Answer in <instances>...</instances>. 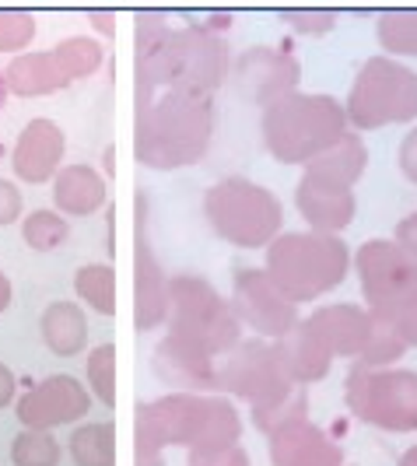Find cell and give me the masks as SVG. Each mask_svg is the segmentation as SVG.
<instances>
[{
    "label": "cell",
    "mask_w": 417,
    "mask_h": 466,
    "mask_svg": "<svg viewBox=\"0 0 417 466\" xmlns=\"http://www.w3.org/2000/svg\"><path fill=\"white\" fill-rule=\"evenodd\" d=\"M400 466H417V445H414V449H407V452L400 456Z\"/></svg>",
    "instance_id": "45"
},
{
    "label": "cell",
    "mask_w": 417,
    "mask_h": 466,
    "mask_svg": "<svg viewBox=\"0 0 417 466\" xmlns=\"http://www.w3.org/2000/svg\"><path fill=\"white\" fill-rule=\"evenodd\" d=\"M88 393L117 407V344H102L88 354Z\"/></svg>",
    "instance_id": "32"
},
{
    "label": "cell",
    "mask_w": 417,
    "mask_h": 466,
    "mask_svg": "<svg viewBox=\"0 0 417 466\" xmlns=\"http://www.w3.org/2000/svg\"><path fill=\"white\" fill-rule=\"evenodd\" d=\"M274 350H278L280 365H284V372H288V379L295 386L323 379L330 372V365H333L330 348L320 340V333L309 327V323H299L288 337H280L278 344H274Z\"/></svg>",
    "instance_id": "21"
},
{
    "label": "cell",
    "mask_w": 417,
    "mask_h": 466,
    "mask_svg": "<svg viewBox=\"0 0 417 466\" xmlns=\"http://www.w3.org/2000/svg\"><path fill=\"white\" fill-rule=\"evenodd\" d=\"M400 172H403L411 183H417V130H411V134L403 137V144H400Z\"/></svg>",
    "instance_id": "40"
},
{
    "label": "cell",
    "mask_w": 417,
    "mask_h": 466,
    "mask_svg": "<svg viewBox=\"0 0 417 466\" xmlns=\"http://www.w3.org/2000/svg\"><path fill=\"white\" fill-rule=\"evenodd\" d=\"M25 242L36 249V253H56L70 242V225L64 214L56 210H32L22 225Z\"/></svg>",
    "instance_id": "28"
},
{
    "label": "cell",
    "mask_w": 417,
    "mask_h": 466,
    "mask_svg": "<svg viewBox=\"0 0 417 466\" xmlns=\"http://www.w3.org/2000/svg\"><path fill=\"white\" fill-rule=\"evenodd\" d=\"M299 386L288 379L284 365H280L278 350L259 344V340H246L229 354L225 365H218V393H232L239 400H249L253 410L263 407H278L291 397Z\"/></svg>",
    "instance_id": "11"
},
{
    "label": "cell",
    "mask_w": 417,
    "mask_h": 466,
    "mask_svg": "<svg viewBox=\"0 0 417 466\" xmlns=\"http://www.w3.org/2000/svg\"><path fill=\"white\" fill-rule=\"evenodd\" d=\"M407 350V344L396 337L393 329L386 327V323H379L375 319V333H371L369 348L361 350V358L354 361V365H369V369H382V365H393L396 358Z\"/></svg>",
    "instance_id": "33"
},
{
    "label": "cell",
    "mask_w": 417,
    "mask_h": 466,
    "mask_svg": "<svg viewBox=\"0 0 417 466\" xmlns=\"http://www.w3.org/2000/svg\"><path fill=\"white\" fill-rule=\"evenodd\" d=\"M39 333L46 348L60 358H74L77 350L88 344V319L81 305L74 302H53L39 319Z\"/></svg>",
    "instance_id": "24"
},
{
    "label": "cell",
    "mask_w": 417,
    "mask_h": 466,
    "mask_svg": "<svg viewBox=\"0 0 417 466\" xmlns=\"http://www.w3.org/2000/svg\"><path fill=\"white\" fill-rule=\"evenodd\" d=\"M189 466H249V456L242 445H229L214 452H189Z\"/></svg>",
    "instance_id": "37"
},
{
    "label": "cell",
    "mask_w": 417,
    "mask_h": 466,
    "mask_svg": "<svg viewBox=\"0 0 417 466\" xmlns=\"http://www.w3.org/2000/svg\"><path fill=\"white\" fill-rule=\"evenodd\" d=\"M396 242L407 249V253H414L417 257V210L411 218H403L400 225H396Z\"/></svg>",
    "instance_id": "41"
},
{
    "label": "cell",
    "mask_w": 417,
    "mask_h": 466,
    "mask_svg": "<svg viewBox=\"0 0 417 466\" xmlns=\"http://www.w3.org/2000/svg\"><path fill=\"white\" fill-rule=\"evenodd\" d=\"M369 312L382 323L417 299V257L396 238H371L354 257Z\"/></svg>",
    "instance_id": "10"
},
{
    "label": "cell",
    "mask_w": 417,
    "mask_h": 466,
    "mask_svg": "<svg viewBox=\"0 0 417 466\" xmlns=\"http://www.w3.org/2000/svg\"><path fill=\"white\" fill-rule=\"evenodd\" d=\"M70 460L77 466H117V424L88 420L70 435Z\"/></svg>",
    "instance_id": "26"
},
{
    "label": "cell",
    "mask_w": 417,
    "mask_h": 466,
    "mask_svg": "<svg viewBox=\"0 0 417 466\" xmlns=\"http://www.w3.org/2000/svg\"><path fill=\"white\" fill-rule=\"evenodd\" d=\"M229 77V46L200 25L172 32L162 15H137V109L155 88L214 95Z\"/></svg>",
    "instance_id": "1"
},
{
    "label": "cell",
    "mask_w": 417,
    "mask_h": 466,
    "mask_svg": "<svg viewBox=\"0 0 417 466\" xmlns=\"http://www.w3.org/2000/svg\"><path fill=\"white\" fill-rule=\"evenodd\" d=\"M299 60L288 56L284 49L253 46L235 60V88L249 102H259L263 109L299 92Z\"/></svg>",
    "instance_id": "13"
},
{
    "label": "cell",
    "mask_w": 417,
    "mask_h": 466,
    "mask_svg": "<svg viewBox=\"0 0 417 466\" xmlns=\"http://www.w3.org/2000/svg\"><path fill=\"white\" fill-rule=\"evenodd\" d=\"M53 200L70 218H85L106 208V179L92 165H67L53 179Z\"/></svg>",
    "instance_id": "23"
},
{
    "label": "cell",
    "mask_w": 417,
    "mask_h": 466,
    "mask_svg": "<svg viewBox=\"0 0 417 466\" xmlns=\"http://www.w3.org/2000/svg\"><path fill=\"white\" fill-rule=\"evenodd\" d=\"M344 113L358 130L411 123L417 116V74L393 56H371L351 85Z\"/></svg>",
    "instance_id": "8"
},
{
    "label": "cell",
    "mask_w": 417,
    "mask_h": 466,
    "mask_svg": "<svg viewBox=\"0 0 417 466\" xmlns=\"http://www.w3.org/2000/svg\"><path fill=\"white\" fill-rule=\"evenodd\" d=\"M4 85H7V92L22 95V98H36V95H53L60 88H67L70 77L64 74V67L56 64V56L49 49V53L15 56L4 70Z\"/></svg>",
    "instance_id": "22"
},
{
    "label": "cell",
    "mask_w": 417,
    "mask_h": 466,
    "mask_svg": "<svg viewBox=\"0 0 417 466\" xmlns=\"http://www.w3.org/2000/svg\"><path fill=\"white\" fill-rule=\"evenodd\" d=\"M113 158H117V155H113V147H109V151H106V176H117V168H113Z\"/></svg>",
    "instance_id": "46"
},
{
    "label": "cell",
    "mask_w": 417,
    "mask_h": 466,
    "mask_svg": "<svg viewBox=\"0 0 417 466\" xmlns=\"http://www.w3.org/2000/svg\"><path fill=\"white\" fill-rule=\"evenodd\" d=\"M15 393H18V379H15V372L7 365H0V410L15 400Z\"/></svg>",
    "instance_id": "42"
},
{
    "label": "cell",
    "mask_w": 417,
    "mask_h": 466,
    "mask_svg": "<svg viewBox=\"0 0 417 466\" xmlns=\"http://www.w3.org/2000/svg\"><path fill=\"white\" fill-rule=\"evenodd\" d=\"M88 410H92V393L74 375H49L46 382H39L32 393L18 400V420L36 431L81 420Z\"/></svg>",
    "instance_id": "14"
},
{
    "label": "cell",
    "mask_w": 417,
    "mask_h": 466,
    "mask_svg": "<svg viewBox=\"0 0 417 466\" xmlns=\"http://www.w3.org/2000/svg\"><path fill=\"white\" fill-rule=\"evenodd\" d=\"M214 137V98L189 92H162L137 109V162L147 168L197 165Z\"/></svg>",
    "instance_id": "3"
},
{
    "label": "cell",
    "mask_w": 417,
    "mask_h": 466,
    "mask_svg": "<svg viewBox=\"0 0 417 466\" xmlns=\"http://www.w3.org/2000/svg\"><path fill=\"white\" fill-rule=\"evenodd\" d=\"M305 323L320 333V340L330 348L333 358H354V361L361 358V350L369 348L371 333H375V316L348 302L323 305Z\"/></svg>",
    "instance_id": "16"
},
{
    "label": "cell",
    "mask_w": 417,
    "mask_h": 466,
    "mask_svg": "<svg viewBox=\"0 0 417 466\" xmlns=\"http://www.w3.org/2000/svg\"><path fill=\"white\" fill-rule=\"evenodd\" d=\"M232 309L242 323L259 333V337H288L291 329L299 327V312H295V302L280 291L274 280L267 278V270H256V267H246V270H235L232 278Z\"/></svg>",
    "instance_id": "12"
},
{
    "label": "cell",
    "mask_w": 417,
    "mask_h": 466,
    "mask_svg": "<svg viewBox=\"0 0 417 466\" xmlns=\"http://www.w3.org/2000/svg\"><path fill=\"white\" fill-rule=\"evenodd\" d=\"M11 299H15V291H11V280H7V274L0 270V312L11 305Z\"/></svg>",
    "instance_id": "44"
},
{
    "label": "cell",
    "mask_w": 417,
    "mask_h": 466,
    "mask_svg": "<svg viewBox=\"0 0 417 466\" xmlns=\"http://www.w3.org/2000/svg\"><path fill=\"white\" fill-rule=\"evenodd\" d=\"M274 466H344V452L309 418L291 420L270 435Z\"/></svg>",
    "instance_id": "20"
},
{
    "label": "cell",
    "mask_w": 417,
    "mask_h": 466,
    "mask_svg": "<svg viewBox=\"0 0 417 466\" xmlns=\"http://www.w3.org/2000/svg\"><path fill=\"white\" fill-rule=\"evenodd\" d=\"M134 270H137V329L162 327L172 312V280L165 278L158 259L151 253L147 242V193H137V257H134Z\"/></svg>",
    "instance_id": "15"
},
{
    "label": "cell",
    "mask_w": 417,
    "mask_h": 466,
    "mask_svg": "<svg viewBox=\"0 0 417 466\" xmlns=\"http://www.w3.org/2000/svg\"><path fill=\"white\" fill-rule=\"evenodd\" d=\"M280 18L288 25H295V32H301V35H326L337 22L330 11H284Z\"/></svg>",
    "instance_id": "36"
},
{
    "label": "cell",
    "mask_w": 417,
    "mask_h": 466,
    "mask_svg": "<svg viewBox=\"0 0 417 466\" xmlns=\"http://www.w3.org/2000/svg\"><path fill=\"white\" fill-rule=\"evenodd\" d=\"M151 365H155V375L162 379L165 386H172L179 393H218L214 358L193 348H183V344H176L168 337H162V344L155 348Z\"/></svg>",
    "instance_id": "19"
},
{
    "label": "cell",
    "mask_w": 417,
    "mask_h": 466,
    "mask_svg": "<svg viewBox=\"0 0 417 466\" xmlns=\"http://www.w3.org/2000/svg\"><path fill=\"white\" fill-rule=\"evenodd\" d=\"M263 147L284 165H312L348 137V113L330 95H288L263 109Z\"/></svg>",
    "instance_id": "4"
},
{
    "label": "cell",
    "mask_w": 417,
    "mask_h": 466,
    "mask_svg": "<svg viewBox=\"0 0 417 466\" xmlns=\"http://www.w3.org/2000/svg\"><path fill=\"white\" fill-rule=\"evenodd\" d=\"M36 18L25 11H0V53H15L32 43Z\"/></svg>",
    "instance_id": "35"
},
{
    "label": "cell",
    "mask_w": 417,
    "mask_h": 466,
    "mask_svg": "<svg viewBox=\"0 0 417 466\" xmlns=\"http://www.w3.org/2000/svg\"><path fill=\"white\" fill-rule=\"evenodd\" d=\"M208 225L225 242L242 249H263L280 235L284 210L280 200L267 187L249 179H221L204 193Z\"/></svg>",
    "instance_id": "7"
},
{
    "label": "cell",
    "mask_w": 417,
    "mask_h": 466,
    "mask_svg": "<svg viewBox=\"0 0 417 466\" xmlns=\"http://www.w3.org/2000/svg\"><path fill=\"white\" fill-rule=\"evenodd\" d=\"M22 214V189L15 187L11 179H0V228L15 225Z\"/></svg>",
    "instance_id": "39"
},
{
    "label": "cell",
    "mask_w": 417,
    "mask_h": 466,
    "mask_svg": "<svg viewBox=\"0 0 417 466\" xmlns=\"http://www.w3.org/2000/svg\"><path fill=\"white\" fill-rule=\"evenodd\" d=\"M344 397L354 418L382 431H417V372L351 365Z\"/></svg>",
    "instance_id": "9"
},
{
    "label": "cell",
    "mask_w": 417,
    "mask_h": 466,
    "mask_svg": "<svg viewBox=\"0 0 417 466\" xmlns=\"http://www.w3.org/2000/svg\"><path fill=\"white\" fill-rule=\"evenodd\" d=\"M305 407H309L305 393H301V390H295V393L284 400V403H278V407H263V410H253V424L259 428V431H263V435H274V431H278V428H284V424H291V420L305 418Z\"/></svg>",
    "instance_id": "34"
},
{
    "label": "cell",
    "mask_w": 417,
    "mask_h": 466,
    "mask_svg": "<svg viewBox=\"0 0 417 466\" xmlns=\"http://www.w3.org/2000/svg\"><path fill=\"white\" fill-rule=\"evenodd\" d=\"M4 95H7V85H4V74H0V109H4Z\"/></svg>",
    "instance_id": "47"
},
{
    "label": "cell",
    "mask_w": 417,
    "mask_h": 466,
    "mask_svg": "<svg viewBox=\"0 0 417 466\" xmlns=\"http://www.w3.org/2000/svg\"><path fill=\"white\" fill-rule=\"evenodd\" d=\"M92 25L98 28V32H102V35H106V39H113V32H117V28H113V15H109V11H102V15L95 11Z\"/></svg>",
    "instance_id": "43"
},
{
    "label": "cell",
    "mask_w": 417,
    "mask_h": 466,
    "mask_svg": "<svg viewBox=\"0 0 417 466\" xmlns=\"http://www.w3.org/2000/svg\"><path fill=\"white\" fill-rule=\"evenodd\" d=\"M74 288H77L81 302L92 305L95 312H102V316L117 312V270L109 263H85V267H77Z\"/></svg>",
    "instance_id": "27"
},
{
    "label": "cell",
    "mask_w": 417,
    "mask_h": 466,
    "mask_svg": "<svg viewBox=\"0 0 417 466\" xmlns=\"http://www.w3.org/2000/svg\"><path fill=\"white\" fill-rule=\"evenodd\" d=\"M365 165H369L365 144L354 137V134H348L344 140H337L326 155H320L312 165H305V172H309V176H320L326 183L354 189V183H358L361 172H365Z\"/></svg>",
    "instance_id": "25"
},
{
    "label": "cell",
    "mask_w": 417,
    "mask_h": 466,
    "mask_svg": "<svg viewBox=\"0 0 417 466\" xmlns=\"http://www.w3.org/2000/svg\"><path fill=\"white\" fill-rule=\"evenodd\" d=\"M53 56H56V64L64 67L70 81H77V77H88L95 70L102 67V46L95 43V39H85V35H77V39H64L60 46H53Z\"/></svg>",
    "instance_id": "30"
},
{
    "label": "cell",
    "mask_w": 417,
    "mask_h": 466,
    "mask_svg": "<svg viewBox=\"0 0 417 466\" xmlns=\"http://www.w3.org/2000/svg\"><path fill=\"white\" fill-rule=\"evenodd\" d=\"M386 327L393 329L396 337L407 344V348H417V299L411 305H403L400 312H393L390 319H382Z\"/></svg>",
    "instance_id": "38"
},
{
    "label": "cell",
    "mask_w": 417,
    "mask_h": 466,
    "mask_svg": "<svg viewBox=\"0 0 417 466\" xmlns=\"http://www.w3.org/2000/svg\"><path fill=\"white\" fill-rule=\"evenodd\" d=\"M295 204H299L301 218L312 225V232L337 235L348 228L354 218V189L326 183L320 176H301L299 189H295Z\"/></svg>",
    "instance_id": "18"
},
{
    "label": "cell",
    "mask_w": 417,
    "mask_h": 466,
    "mask_svg": "<svg viewBox=\"0 0 417 466\" xmlns=\"http://www.w3.org/2000/svg\"><path fill=\"white\" fill-rule=\"evenodd\" d=\"M379 43L396 56H417V11H390L379 18Z\"/></svg>",
    "instance_id": "29"
},
{
    "label": "cell",
    "mask_w": 417,
    "mask_h": 466,
    "mask_svg": "<svg viewBox=\"0 0 417 466\" xmlns=\"http://www.w3.org/2000/svg\"><path fill=\"white\" fill-rule=\"evenodd\" d=\"M60 162H64V130L53 119H32L18 134L15 155H11L15 176L22 183H46V179H56Z\"/></svg>",
    "instance_id": "17"
},
{
    "label": "cell",
    "mask_w": 417,
    "mask_h": 466,
    "mask_svg": "<svg viewBox=\"0 0 417 466\" xmlns=\"http://www.w3.org/2000/svg\"><path fill=\"white\" fill-rule=\"evenodd\" d=\"M165 337L208 358H218L239 348L242 327L232 305L204 278H172V312Z\"/></svg>",
    "instance_id": "6"
},
{
    "label": "cell",
    "mask_w": 417,
    "mask_h": 466,
    "mask_svg": "<svg viewBox=\"0 0 417 466\" xmlns=\"http://www.w3.org/2000/svg\"><path fill=\"white\" fill-rule=\"evenodd\" d=\"M242 420L225 397L168 393L137 410V466H162L168 445H186L189 452H214L239 445Z\"/></svg>",
    "instance_id": "2"
},
{
    "label": "cell",
    "mask_w": 417,
    "mask_h": 466,
    "mask_svg": "<svg viewBox=\"0 0 417 466\" xmlns=\"http://www.w3.org/2000/svg\"><path fill=\"white\" fill-rule=\"evenodd\" d=\"M11 463L15 466H56L60 463V442L49 431L25 428L11 442Z\"/></svg>",
    "instance_id": "31"
},
{
    "label": "cell",
    "mask_w": 417,
    "mask_h": 466,
    "mask_svg": "<svg viewBox=\"0 0 417 466\" xmlns=\"http://www.w3.org/2000/svg\"><path fill=\"white\" fill-rule=\"evenodd\" d=\"M351 249L337 235L295 232L278 235L267 246V278L291 302H312L348 278Z\"/></svg>",
    "instance_id": "5"
}]
</instances>
